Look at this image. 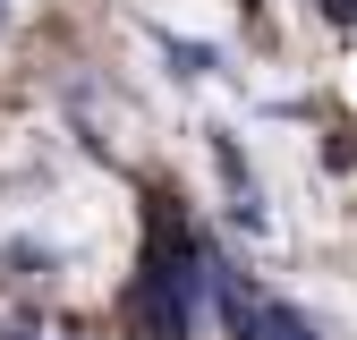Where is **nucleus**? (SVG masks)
<instances>
[{
    "label": "nucleus",
    "instance_id": "1",
    "mask_svg": "<svg viewBox=\"0 0 357 340\" xmlns=\"http://www.w3.org/2000/svg\"><path fill=\"white\" fill-rule=\"evenodd\" d=\"M264 332H273V340H324V332L306 323L298 307H273V315H264Z\"/></svg>",
    "mask_w": 357,
    "mask_h": 340
},
{
    "label": "nucleus",
    "instance_id": "2",
    "mask_svg": "<svg viewBox=\"0 0 357 340\" xmlns=\"http://www.w3.org/2000/svg\"><path fill=\"white\" fill-rule=\"evenodd\" d=\"M0 340H34V332H0Z\"/></svg>",
    "mask_w": 357,
    "mask_h": 340
}]
</instances>
